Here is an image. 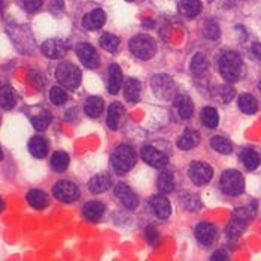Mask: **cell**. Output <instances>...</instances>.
<instances>
[{
    "label": "cell",
    "mask_w": 261,
    "mask_h": 261,
    "mask_svg": "<svg viewBox=\"0 0 261 261\" xmlns=\"http://www.w3.org/2000/svg\"><path fill=\"white\" fill-rule=\"evenodd\" d=\"M103 108H105L103 99L99 97V96H91V97H88L87 101H85L84 111H85V114L90 118H97L101 112H103Z\"/></svg>",
    "instance_id": "obj_22"
},
{
    "label": "cell",
    "mask_w": 261,
    "mask_h": 261,
    "mask_svg": "<svg viewBox=\"0 0 261 261\" xmlns=\"http://www.w3.org/2000/svg\"><path fill=\"white\" fill-rule=\"evenodd\" d=\"M215 96L222 103H228L230 100H233V97H234V90L231 87H228V85H221V87L215 88Z\"/></svg>",
    "instance_id": "obj_39"
},
{
    "label": "cell",
    "mask_w": 261,
    "mask_h": 261,
    "mask_svg": "<svg viewBox=\"0 0 261 261\" xmlns=\"http://www.w3.org/2000/svg\"><path fill=\"white\" fill-rule=\"evenodd\" d=\"M173 106H175V111H176V114H178V117L181 120L191 118L193 111H194V105H193V100L188 96H185V94L176 96L175 101H173Z\"/></svg>",
    "instance_id": "obj_14"
},
{
    "label": "cell",
    "mask_w": 261,
    "mask_h": 261,
    "mask_svg": "<svg viewBox=\"0 0 261 261\" xmlns=\"http://www.w3.org/2000/svg\"><path fill=\"white\" fill-rule=\"evenodd\" d=\"M124 94H125V99L132 103H136L141 97V82L135 78H130V80L125 81L124 84Z\"/></svg>",
    "instance_id": "obj_26"
},
{
    "label": "cell",
    "mask_w": 261,
    "mask_h": 261,
    "mask_svg": "<svg viewBox=\"0 0 261 261\" xmlns=\"http://www.w3.org/2000/svg\"><path fill=\"white\" fill-rule=\"evenodd\" d=\"M42 53L48 59H63L67 53V45L61 39H48L42 45Z\"/></svg>",
    "instance_id": "obj_12"
},
{
    "label": "cell",
    "mask_w": 261,
    "mask_h": 261,
    "mask_svg": "<svg viewBox=\"0 0 261 261\" xmlns=\"http://www.w3.org/2000/svg\"><path fill=\"white\" fill-rule=\"evenodd\" d=\"M49 99L54 105L60 106V105H64L67 101V93L61 87H53L49 91Z\"/></svg>",
    "instance_id": "obj_41"
},
{
    "label": "cell",
    "mask_w": 261,
    "mask_h": 261,
    "mask_svg": "<svg viewBox=\"0 0 261 261\" xmlns=\"http://www.w3.org/2000/svg\"><path fill=\"white\" fill-rule=\"evenodd\" d=\"M111 164L117 175H125L136 164V152L128 145H120L111 155Z\"/></svg>",
    "instance_id": "obj_1"
},
{
    "label": "cell",
    "mask_w": 261,
    "mask_h": 261,
    "mask_svg": "<svg viewBox=\"0 0 261 261\" xmlns=\"http://www.w3.org/2000/svg\"><path fill=\"white\" fill-rule=\"evenodd\" d=\"M212 260H227L228 258V255L222 251V249H218L215 254H212V257H211Z\"/></svg>",
    "instance_id": "obj_45"
},
{
    "label": "cell",
    "mask_w": 261,
    "mask_h": 261,
    "mask_svg": "<svg viewBox=\"0 0 261 261\" xmlns=\"http://www.w3.org/2000/svg\"><path fill=\"white\" fill-rule=\"evenodd\" d=\"M218 67L221 76L227 82H236L239 80L242 72L241 56L234 51H225L218 60Z\"/></svg>",
    "instance_id": "obj_2"
},
{
    "label": "cell",
    "mask_w": 261,
    "mask_h": 261,
    "mask_svg": "<svg viewBox=\"0 0 261 261\" xmlns=\"http://www.w3.org/2000/svg\"><path fill=\"white\" fill-rule=\"evenodd\" d=\"M211 145H212V148H214L215 151H218V152H221V154H230V152L233 151V146H231L230 141L225 139V138H222V136H215V138H212V139H211Z\"/></svg>",
    "instance_id": "obj_36"
},
{
    "label": "cell",
    "mask_w": 261,
    "mask_h": 261,
    "mask_svg": "<svg viewBox=\"0 0 261 261\" xmlns=\"http://www.w3.org/2000/svg\"><path fill=\"white\" fill-rule=\"evenodd\" d=\"M218 120H220V117H218V112H217L215 108L206 106V108L201 111V121H203V124H204L206 127L215 128V127L218 125Z\"/></svg>",
    "instance_id": "obj_33"
},
{
    "label": "cell",
    "mask_w": 261,
    "mask_h": 261,
    "mask_svg": "<svg viewBox=\"0 0 261 261\" xmlns=\"http://www.w3.org/2000/svg\"><path fill=\"white\" fill-rule=\"evenodd\" d=\"M141 157L142 160L145 161L146 164H149V166H152V167H157V169L164 167V166L169 163L167 155H166L163 151L157 149L155 146H152V145H146V146L142 148Z\"/></svg>",
    "instance_id": "obj_10"
},
{
    "label": "cell",
    "mask_w": 261,
    "mask_h": 261,
    "mask_svg": "<svg viewBox=\"0 0 261 261\" xmlns=\"http://www.w3.org/2000/svg\"><path fill=\"white\" fill-rule=\"evenodd\" d=\"M0 103H2V108L6 109V111L12 109L15 106V103H17V94H15V91L11 87H8V85H3L2 87V91H0Z\"/></svg>",
    "instance_id": "obj_29"
},
{
    "label": "cell",
    "mask_w": 261,
    "mask_h": 261,
    "mask_svg": "<svg viewBox=\"0 0 261 261\" xmlns=\"http://www.w3.org/2000/svg\"><path fill=\"white\" fill-rule=\"evenodd\" d=\"M251 53H252V56H254L255 59L261 60V43H254V45L251 46Z\"/></svg>",
    "instance_id": "obj_44"
},
{
    "label": "cell",
    "mask_w": 261,
    "mask_h": 261,
    "mask_svg": "<svg viewBox=\"0 0 261 261\" xmlns=\"http://www.w3.org/2000/svg\"><path fill=\"white\" fill-rule=\"evenodd\" d=\"M246 224H248L246 220H242V218H239V217L233 215L231 221L228 222L227 230H225L227 238H228V239H231V241H234V239L241 238L242 233H243V231H245V228H246Z\"/></svg>",
    "instance_id": "obj_20"
},
{
    "label": "cell",
    "mask_w": 261,
    "mask_h": 261,
    "mask_svg": "<svg viewBox=\"0 0 261 261\" xmlns=\"http://www.w3.org/2000/svg\"><path fill=\"white\" fill-rule=\"evenodd\" d=\"M69 155H67V152H64V151H57V152H54V155H53V159H51V166H53V169L54 170H57V172H64L66 169H67V166H69Z\"/></svg>",
    "instance_id": "obj_34"
},
{
    "label": "cell",
    "mask_w": 261,
    "mask_h": 261,
    "mask_svg": "<svg viewBox=\"0 0 261 261\" xmlns=\"http://www.w3.org/2000/svg\"><path fill=\"white\" fill-rule=\"evenodd\" d=\"M258 88H260V91H261V80H260V84H258Z\"/></svg>",
    "instance_id": "obj_46"
},
{
    "label": "cell",
    "mask_w": 261,
    "mask_h": 261,
    "mask_svg": "<svg viewBox=\"0 0 261 261\" xmlns=\"http://www.w3.org/2000/svg\"><path fill=\"white\" fill-rule=\"evenodd\" d=\"M239 108L243 114H255L257 109H258V105H257V100L251 96V94H241L239 96Z\"/></svg>",
    "instance_id": "obj_32"
},
{
    "label": "cell",
    "mask_w": 261,
    "mask_h": 261,
    "mask_svg": "<svg viewBox=\"0 0 261 261\" xmlns=\"http://www.w3.org/2000/svg\"><path fill=\"white\" fill-rule=\"evenodd\" d=\"M27 201L30 203V206H33L35 209H43L48 206V197L43 191L40 190H32L27 194Z\"/></svg>",
    "instance_id": "obj_31"
},
{
    "label": "cell",
    "mask_w": 261,
    "mask_h": 261,
    "mask_svg": "<svg viewBox=\"0 0 261 261\" xmlns=\"http://www.w3.org/2000/svg\"><path fill=\"white\" fill-rule=\"evenodd\" d=\"M199 141H200L199 133H197L196 130H193V128H187V130H184V133L179 136V139H178V142H176V145H178V148H179V149L188 151V149L196 148V146H197V143H199Z\"/></svg>",
    "instance_id": "obj_17"
},
{
    "label": "cell",
    "mask_w": 261,
    "mask_h": 261,
    "mask_svg": "<svg viewBox=\"0 0 261 261\" xmlns=\"http://www.w3.org/2000/svg\"><path fill=\"white\" fill-rule=\"evenodd\" d=\"M127 2H133V0H127Z\"/></svg>",
    "instance_id": "obj_47"
},
{
    "label": "cell",
    "mask_w": 261,
    "mask_h": 261,
    "mask_svg": "<svg viewBox=\"0 0 261 261\" xmlns=\"http://www.w3.org/2000/svg\"><path fill=\"white\" fill-rule=\"evenodd\" d=\"M56 78L66 88L73 90V88L80 87L82 76H81V70L78 66H75L72 63H61L56 69Z\"/></svg>",
    "instance_id": "obj_5"
},
{
    "label": "cell",
    "mask_w": 261,
    "mask_h": 261,
    "mask_svg": "<svg viewBox=\"0 0 261 261\" xmlns=\"http://www.w3.org/2000/svg\"><path fill=\"white\" fill-rule=\"evenodd\" d=\"M84 215L88 221L97 222L100 221L105 215V204L100 201H88L85 206H84Z\"/></svg>",
    "instance_id": "obj_18"
},
{
    "label": "cell",
    "mask_w": 261,
    "mask_h": 261,
    "mask_svg": "<svg viewBox=\"0 0 261 261\" xmlns=\"http://www.w3.org/2000/svg\"><path fill=\"white\" fill-rule=\"evenodd\" d=\"M157 185H159V190L161 193L167 194V193H172L175 190V176L170 170H164L161 172L160 176H159V181H157Z\"/></svg>",
    "instance_id": "obj_28"
},
{
    "label": "cell",
    "mask_w": 261,
    "mask_h": 261,
    "mask_svg": "<svg viewBox=\"0 0 261 261\" xmlns=\"http://www.w3.org/2000/svg\"><path fill=\"white\" fill-rule=\"evenodd\" d=\"M214 170L207 163L203 161H193L188 167V176L194 185H206L207 182L212 179Z\"/></svg>",
    "instance_id": "obj_7"
},
{
    "label": "cell",
    "mask_w": 261,
    "mask_h": 261,
    "mask_svg": "<svg viewBox=\"0 0 261 261\" xmlns=\"http://www.w3.org/2000/svg\"><path fill=\"white\" fill-rule=\"evenodd\" d=\"M207 2H212V0H207Z\"/></svg>",
    "instance_id": "obj_48"
},
{
    "label": "cell",
    "mask_w": 261,
    "mask_h": 261,
    "mask_svg": "<svg viewBox=\"0 0 261 261\" xmlns=\"http://www.w3.org/2000/svg\"><path fill=\"white\" fill-rule=\"evenodd\" d=\"M179 12L185 17H197L201 12L200 0H181L179 2Z\"/></svg>",
    "instance_id": "obj_27"
},
{
    "label": "cell",
    "mask_w": 261,
    "mask_h": 261,
    "mask_svg": "<svg viewBox=\"0 0 261 261\" xmlns=\"http://www.w3.org/2000/svg\"><path fill=\"white\" fill-rule=\"evenodd\" d=\"M124 117V108L120 103H112L108 109V125L112 130H117L121 125V121Z\"/></svg>",
    "instance_id": "obj_21"
},
{
    "label": "cell",
    "mask_w": 261,
    "mask_h": 261,
    "mask_svg": "<svg viewBox=\"0 0 261 261\" xmlns=\"http://www.w3.org/2000/svg\"><path fill=\"white\" fill-rule=\"evenodd\" d=\"M128 48L132 51V54L141 60H149L154 57L157 45L152 40V38L146 36V35H138L133 39L130 40Z\"/></svg>",
    "instance_id": "obj_3"
},
{
    "label": "cell",
    "mask_w": 261,
    "mask_h": 261,
    "mask_svg": "<svg viewBox=\"0 0 261 261\" xmlns=\"http://www.w3.org/2000/svg\"><path fill=\"white\" fill-rule=\"evenodd\" d=\"M241 157L242 161H243V164H245V167H246L248 170H255V169L260 166L261 159L260 155H258V152H255V151L251 149V148L242 151Z\"/></svg>",
    "instance_id": "obj_30"
},
{
    "label": "cell",
    "mask_w": 261,
    "mask_h": 261,
    "mask_svg": "<svg viewBox=\"0 0 261 261\" xmlns=\"http://www.w3.org/2000/svg\"><path fill=\"white\" fill-rule=\"evenodd\" d=\"M222 191L228 196H241L245 190V179L241 172L238 170H225L222 172L221 179Z\"/></svg>",
    "instance_id": "obj_6"
},
{
    "label": "cell",
    "mask_w": 261,
    "mask_h": 261,
    "mask_svg": "<svg viewBox=\"0 0 261 261\" xmlns=\"http://www.w3.org/2000/svg\"><path fill=\"white\" fill-rule=\"evenodd\" d=\"M151 88L161 100H172L176 97V85L169 75H155L151 78Z\"/></svg>",
    "instance_id": "obj_4"
},
{
    "label": "cell",
    "mask_w": 261,
    "mask_h": 261,
    "mask_svg": "<svg viewBox=\"0 0 261 261\" xmlns=\"http://www.w3.org/2000/svg\"><path fill=\"white\" fill-rule=\"evenodd\" d=\"M21 3L27 12H35L43 5V0H21Z\"/></svg>",
    "instance_id": "obj_43"
},
{
    "label": "cell",
    "mask_w": 261,
    "mask_h": 261,
    "mask_svg": "<svg viewBox=\"0 0 261 261\" xmlns=\"http://www.w3.org/2000/svg\"><path fill=\"white\" fill-rule=\"evenodd\" d=\"M181 203L182 207L187 209V211H197L199 207H201V200L197 196H194V194L184 196L181 199Z\"/></svg>",
    "instance_id": "obj_40"
},
{
    "label": "cell",
    "mask_w": 261,
    "mask_h": 261,
    "mask_svg": "<svg viewBox=\"0 0 261 261\" xmlns=\"http://www.w3.org/2000/svg\"><path fill=\"white\" fill-rule=\"evenodd\" d=\"M145 234H146V239L151 245H157L159 239H160V234H159V230L155 228V225H148L146 230H145Z\"/></svg>",
    "instance_id": "obj_42"
},
{
    "label": "cell",
    "mask_w": 261,
    "mask_h": 261,
    "mask_svg": "<svg viewBox=\"0 0 261 261\" xmlns=\"http://www.w3.org/2000/svg\"><path fill=\"white\" fill-rule=\"evenodd\" d=\"M215 238H217V228H215L214 224L200 222L196 227V239L200 242L201 245H204V246L212 245L214 241H215Z\"/></svg>",
    "instance_id": "obj_13"
},
{
    "label": "cell",
    "mask_w": 261,
    "mask_h": 261,
    "mask_svg": "<svg viewBox=\"0 0 261 261\" xmlns=\"http://www.w3.org/2000/svg\"><path fill=\"white\" fill-rule=\"evenodd\" d=\"M203 35H204V38H207V39L217 40L220 38V35H221L220 25H218L215 21H206V24H204V27H203Z\"/></svg>",
    "instance_id": "obj_38"
},
{
    "label": "cell",
    "mask_w": 261,
    "mask_h": 261,
    "mask_svg": "<svg viewBox=\"0 0 261 261\" xmlns=\"http://www.w3.org/2000/svg\"><path fill=\"white\" fill-rule=\"evenodd\" d=\"M106 21V15L101 9H94L91 12H88L84 20H82V24L87 30H99L101 25L105 24Z\"/></svg>",
    "instance_id": "obj_16"
},
{
    "label": "cell",
    "mask_w": 261,
    "mask_h": 261,
    "mask_svg": "<svg viewBox=\"0 0 261 261\" xmlns=\"http://www.w3.org/2000/svg\"><path fill=\"white\" fill-rule=\"evenodd\" d=\"M114 193L117 196V199L127 207V209H136L139 199L138 196L132 191L130 187H127L125 184H117L114 188Z\"/></svg>",
    "instance_id": "obj_11"
},
{
    "label": "cell",
    "mask_w": 261,
    "mask_h": 261,
    "mask_svg": "<svg viewBox=\"0 0 261 261\" xmlns=\"http://www.w3.org/2000/svg\"><path fill=\"white\" fill-rule=\"evenodd\" d=\"M32 124H33V127H35L38 132L45 130V128L51 124V114L46 112V111H42L40 114L35 115V117L32 118Z\"/></svg>",
    "instance_id": "obj_37"
},
{
    "label": "cell",
    "mask_w": 261,
    "mask_h": 261,
    "mask_svg": "<svg viewBox=\"0 0 261 261\" xmlns=\"http://www.w3.org/2000/svg\"><path fill=\"white\" fill-rule=\"evenodd\" d=\"M151 207L154 211V214L160 218V220H167L172 214V207H170V203L169 200L164 197V196H154L151 199Z\"/></svg>",
    "instance_id": "obj_15"
},
{
    "label": "cell",
    "mask_w": 261,
    "mask_h": 261,
    "mask_svg": "<svg viewBox=\"0 0 261 261\" xmlns=\"http://www.w3.org/2000/svg\"><path fill=\"white\" fill-rule=\"evenodd\" d=\"M53 194L57 200L70 203V201H75L80 197V188L73 182L61 181L57 182L53 187Z\"/></svg>",
    "instance_id": "obj_8"
},
{
    "label": "cell",
    "mask_w": 261,
    "mask_h": 261,
    "mask_svg": "<svg viewBox=\"0 0 261 261\" xmlns=\"http://www.w3.org/2000/svg\"><path fill=\"white\" fill-rule=\"evenodd\" d=\"M29 151L33 157L43 159L48 152V142L45 141L42 136H35L29 142Z\"/></svg>",
    "instance_id": "obj_24"
},
{
    "label": "cell",
    "mask_w": 261,
    "mask_h": 261,
    "mask_svg": "<svg viewBox=\"0 0 261 261\" xmlns=\"http://www.w3.org/2000/svg\"><path fill=\"white\" fill-rule=\"evenodd\" d=\"M122 84V72L118 64L109 66V80H108V91L111 94H117Z\"/></svg>",
    "instance_id": "obj_19"
},
{
    "label": "cell",
    "mask_w": 261,
    "mask_h": 261,
    "mask_svg": "<svg viewBox=\"0 0 261 261\" xmlns=\"http://www.w3.org/2000/svg\"><path fill=\"white\" fill-rule=\"evenodd\" d=\"M109 187H111V178L105 173H99L93 176L88 182V190L94 194H100L103 191H106Z\"/></svg>",
    "instance_id": "obj_23"
},
{
    "label": "cell",
    "mask_w": 261,
    "mask_h": 261,
    "mask_svg": "<svg viewBox=\"0 0 261 261\" xmlns=\"http://www.w3.org/2000/svg\"><path fill=\"white\" fill-rule=\"evenodd\" d=\"M207 67H209L207 60H206L204 54H201V53H197V54L193 57L191 64H190V70H191V73H193L194 76H197V78H201V76H204V75H206Z\"/></svg>",
    "instance_id": "obj_25"
},
{
    "label": "cell",
    "mask_w": 261,
    "mask_h": 261,
    "mask_svg": "<svg viewBox=\"0 0 261 261\" xmlns=\"http://www.w3.org/2000/svg\"><path fill=\"white\" fill-rule=\"evenodd\" d=\"M100 46L109 53H117L120 46V39L112 33H103L100 38Z\"/></svg>",
    "instance_id": "obj_35"
},
{
    "label": "cell",
    "mask_w": 261,
    "mask_h": 261,
    "mask_svg": "<svg viewBox=\"0 0 261 261\" xmlns=\"http://www.w3.org/2000/svg\"><path fill=\"white\" fill-rule=\"evenodd\" d=\"M76 56L81 63L88 69H97L100 64V57H99L97 51L90 43H80L76 46Z\"/></svg>",
    "instance_id": "obj_9"
}]
</instances>
